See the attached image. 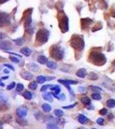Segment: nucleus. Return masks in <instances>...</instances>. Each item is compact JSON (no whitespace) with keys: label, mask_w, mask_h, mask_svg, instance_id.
Wrapping results in <instances>:
<instances>
[{"label":"nucleus","mask_w":115,"mask_h":129,"mask_svg":"<svg viewBox=\"0 0 115 129\" xmlns=\"http://www.w3.org/2000/svg\"><path fill=\"white\" fill-rule=\"evenodd\" d=\"M82 129H83V128H82Z\"/></svg>","instance_id":"nucleus-46"},{"label":"nucleus","mask_w":115,"mask_h":129,"mask_svg":"<svg viewBox=\"0 0 115 129\" xmlns=\"http://www.w3.org/2000/svg\"><path fill=\"white\" fill-rule=\"evenodd\" d=\"M89 79H92V80H96L98 78V76H97V74H95V73L91 72L89 74Z\"/></svg>","instance_id":"nucleus-24"},{"label":"nucleus","mask_w":115,"mask_h":129,"mask_svg":"<svg viewBox=\"0 0 115 129\" xmlns=\"http://www.w3.org/2000/svg\"><path fill=\"white\" fill-rule=\"evenodd\" d=\"M38 62L41 63V64H47L48 61H47V59L45 56H40L38 58Z\"/></svg>","instance_id":"nucleus-17"},{"label":"nucleus","mask_w":115,"mask_h":129,"mask_svg":"<svg viewBox=\"0 0 115 129\" xmlns=\"http://www.w3.org/2000/svg\"><path fill=\"white\" fill-rule=\"evenodd\" d=\"M107 106L108 108H114L115 107V100L113 99H109L107 102Z\"/></svg>","instance_id":"nucleus-15"},{"label":"nucleus","mask_w":115,"mask_h":129,"mask_svg":"<svg viewBox=\"0 0 115 129\" xmlns=\"http://www.w3.org/2000/svg\"><path fill=\"white\" fill-rule=\"evenodd\" d=\"M48 35H49V32L47 31V30H40L38 31L37 33V35H36V41H41V43L43 42H46L47 41V39H48Z\"/></svg>","instance_id":"nucleus-5"},{"label":"nucleus","mask_w":115,"mask_h":129,"mask_svg":"<svg viewBox=\"0 0 115 129\" xmlns=\"http://www.w3.org/2000/svg\"><path fill=\"white\" fill-rule=\"evenodd\" d=\"M93 129H96V128H93Z\"/></svg>","instance_id":"nucleus-45"},{"label":"nucleus","mask_w":115,"mask_h":129,"mask_svg":"<svg viewBox=\"0 0 115 129\" xmlns=\"http://www.w3.org/2000/svg\"><path fill=\"white\" fill-rule=\"evenodd\" d=\"M21 53L25 56H29L31 54V53H32V50L28 48V47H24V48H22L21 50Z\"/></svg>","instance_id":"nucleus-10"},{"label":"nucleus","mask_w":115,"mask_h":129,"mask_svg":"<svg viewBox=\"0 0 115 129\" xmlns=\"http://www.w3.org/2000/svg\"><path fill=\"white\" fill-rule=\"evenodd\" d=\"M101 115H106V114H107V109H106V108H102V109H100V112H99Z\"/></svg>","instance_id":"nucleus-32"},{"label":"nucleus","mask_w":115,"mask_h":129,"mask_svg":"<svg viewBox=\"0 0 115 129\" xmlns=\"http://www.w3.org/2000/svg\"><path fill=\"white\" fill-rule=\"evenodd\" d=\"M15 42L16 43V45L21 46L23 44V40L21 38H18V39H16V40H15Z\"/></svg>","instance_id":"nucleus-27"},{"label":"nucleus","mask_w":115,"mask_h":129,"mask_svg":"<svg viewBox=\"0 0 115 129\" xmlns=\"http://www.w3.org/2000/svg\"><path fill=\"white\" fill-rule=\"evenodd\" d=\"M10 23V17L5 13H0V26Z\"/></svg>","instance_id":"nucleus-6"},{"label":"nucleus","mask_w":115,"mask_h":129,"mask_svg":"<svg viewBox=\"0 0 115 129\" xmlns=\"http://www.w3.org/2000/svg\"><path fill=\"white\" fill-rule=\"evenodd\" d=\"M113 66H114V67H115V59H114V60H113Z\"/></svg>","instance_id":"nucleus-41"},{"label":"nucleus","mask_w":115,"mask_h":129,"mask_svg":"<svg viewBox=\"0 0 115 129\" xmlns=\"http://www.w3.org/2000/svg\"><path fill=\"white\" fill-rule=\"evenodd\" d=\"M47 129H58V127L56 126L55 124H48L47 125Z\"/></svg>","instance_id":"nucleus-28"},{"label":"nucleus","mask_w":115,"mask_h":129,"mask_svg":"<svg viewBox=\"0 0 115 129\" xmlns=\"http://www.w3.org/2000/svg\"><path fill=\"white\" fill-rule=\"evenodd\" d=\"M47 65L48 68L50 69H55L56 67H57V65H56V64L54 62H51V61H49V62L47 63Z\"/></svg>","instance_id":"nucleus-22"},{"label":"nucleus","mask_w":115,"mask_h":129,"mask_svg":"<svg viewBox=\"0 0 115 129\" xmlns=\"http://www.w3.org/2000/svg\"><path fill=\"white\" fill-rule=\"evenodd\" d=\"M42 109L44 110L45 112H47V113H48V112L51 111L52 108H51V106H50L49 104H47V103H45V104H43V105H42Z\"/></svg>","instance_id":"nucleus-19"},{"label":"nucleus","mask_w":115,"mask_h":129,"mask_svg":"<svg viewBox=\"0 0 115 129\" xmlns=\"http://www.w3.org/2000/svg\"><path fill=\"white\" fill-rule=\"evenodd\" d=\"M58 23H59V27L61 28L62 32L64 33L66 31H68V18L64 15V13H60L58 15Z\"/></svg>","instance_id":"nucleus-4"},{"label":"nucleus","mask_w":115,"mask_h":129,"mask_svg":"<svg viewBox=\"0 0 115 129\" xmlns=\"http://www.w3.org/2000/svg\"><path fill=\"white\" fill-rule=\"evenodd\" d=\"M86 74H87V71H86L85 69H80L78 71H77V76L79 77H81V78H83V77H86Z\"/></svg>","instance_id":"nucleus-9"},{"label":"nucleus","mask_w":115,"mask_h":129,"mask_svg":"<svg viewBox=\"0 0 115 129\" xmlns=\"http://www.w3.org/2000/svg\"><path fill=\"white\" fill-rule=\"evenodd\" d=\"M28 87H29L31 90H36L37 89V83H35V82H32V83H30L29 84Z\"/></svg>","instance_id":"nucleus-25"},{"label":"nucleus","mask_w":115,"mask_h":129,"mask_svg":"<svg viewBox=\"0 0 115 129\" xmlns=\"http://www.w3.org/2000/svg\"><path fill=\"white\" fill-rule=\"evenodd\" d=\"M49 87H50V85H44L42 88H41V91H45V90H47V89L49 88Z\"/></svg>","instance_id":"nucleus-37"},{"label":"nucleus","mask_w":115,"mask_h":129,"mask_svg":"<svg viewBox=\"0 0 115 129\" xmlns=\"http://www.w3.org/2000/svg\"><path fill=\"white\" fill-rule=\"evenodd\" d=\"M70 45L71 47H74L76 50H79V51H82L84 47V41H83V39L82 37L78 36V35H74V36L71 38V41H70Z\"/></svg>","instance_id":"nucleus-2"},{"label":"nucleus","mask_w":115,"mask_h":129,"mask_svg":"<svg viewBox=\"0 0 115 129\" xmlns=\"http://www.w3.org/2000/svg\"><path fill=\"white\" fill-rule=\"evenodd\" d=\"M7 0H0V3H4V2H6Z\"/></svg>","instance_id":"nucleus-40"},{"label":"nucleus","mask_w":115,"mask_h":129,"mask_svg":"<svg viewBox=\"0 0 115 129\" xmlns=\"http://www.w3.org/2000/svg\"><path fill=\"white\" fill-rule=\"evenodd\" d=\"M4 66L8 67V68H10V70H12V71H14V70H15V69H14V67H13L12 65H10V64H4Z\"/></svg>","instance_id":"nucleus-36"},{"label":"nucleus","mask_w":115,"mask_h":129,"mask_svg":"<svg viewBox=\"0 0 115 129\" xmlns=\"http://www.w3.org/2000/svg\"><path fill=\"white\" fill-rule=\"evenodd\" d=\"M15 86H16V84H15V83H11L10 84H9V85H8L7 89H8V90H12V89L14 88Z\"/></svg>","instance_id":"nucleus-33"},{"label":"nucleus","mask_w":115,"mask_h":129,"mask_svg":"<svg viewBox=\"0 0 115 129\" xmlns=\"http://www.w3.org/2000/svg\"><path fill=\"white\" fill-rule=\"evenodd\" d=\"M76 105H77V103H74V104H72V105L65 106V107H64V109H69V108H74Z\"/></svg>","instance_id":"nucleus-35"},{"label":"nucleus","mask_w":115,"mask_h":129,"mask_svg":"<svg viewBox=\"0 0 115 129\" xmlns=\"http://www.w3.org/2000/svg\"><path fill=\"white\" fill-rule=\"evenodd\" d=\"M79 91H80V92H84V91H85V90H84V88H83V87H81V88H79Z\"/></svg>","instance_id":"nucleus-38"},{"label":"nucleus","mask_w":115,"mask_h":129,"mask_svg":"<svg viewBox=\"0 0 115 129\" xmlns=\"http://www.w3.org/2000/svg\"><path fill=\"white\" fill-rule=\"evenodd\" d=\"M16 114L20 118H23L28 114V109L25 107H21L16 110Z\"/></svg>","instance_id":"nucleus-7"},{"label":"nucleus","mask_w":115,"mask_h":129,"mask_svg":"<svg viewBox=\"0 0 115 129\" xmlns=\"http://www.w3.org/2000/svg\"><path fill=\"white\" fill-rule=\"evenodd\" d=\"M90 89H92V90H94V91H101V89L97 87V86H90L89 87Z\"/></svg>","instance_id":"nucleus-31"},{"label":"nucleus","mask_w":115,"mask_h":129,"mask_svg":"<svg viewBox=\"0 0 115 129\" xmlns=\"http://www.w3.org/2000/svg\"><path fill=\"white\" fill-rule=\"evenodd\" d=\"M47 78L45 77H43V76H39L37 77V82L40 83V84H43V83H45Z\"/></svg>","instance_id":"nucleus-20"},{"label":"nucleus","mask_w":115,"mask_h":129,"mask_svg":"<svg viewBox=\"0 0 115 129\" xmlns=\"http://www.w3.org/2000/svg\"><path fill=\"white\" fill-rule=\"evenodd\" d=\"M0 86H3V87H4V84H3L2 81H1V80H0Z\"/></svg>","instance_id":"nucleus-39"},{"label":"nucleus","mask_w":115,"mask_h":129,"mask_svg":"<svg viewBox=\"0 0 115 129\" xmlns=\"http://www.w3.org/2000/svg\"><path fill=\"white\" fill-rule=\"evenodd\" d=\"M89 60L90 62L94 64L95 65H103L107 61V59L105 55L98 51H92L89 54Z\"/></svg>","instance_id":"nucleus-1"},{"label":"nucleus","mask_w":115,"mask_h":129,"mask_svg":"<svg viewBox=\"0 0 115 129\" xmlns=\"http://www.w3.org/2000/svg\"><path fill=\"white\" fill-rule=\"evenodd\" d=\"M91 97L94 100H100L101 99V97H100V95L99 93H93Z\"/></svg>","instance_id":"nucleus-23"},{"label":"nucleus","mask_w":115,"mask_h":129,"mask_svg":"<svg viewBox=\"0 0 115 129\" xmlns=\"http://www.w3.org/2000/svg\"><path fill=\"white\" fill-rule=\"evenodd\" d=\"M54 114H55L56 116H58V117H60V116H62L64 114V112L60 109H57L54 111Z\"/></svg>","instance_id":"nucleus-26"},{"label":"nucleus","mask_w":115,"mask_h":129,"mask_svg":"<svg viewBox=\"0 0 115 129\" xmlns=\"http://www.w3.org/2000/svg\"><path fill=\"white\" fill-rule=\"evenodd\" d=\"M21 77H22V78H24V79L29 80L32 78V74L29 72H23L21 74Z\"/></svg>","instance_id":"nucleus-16"},{"label":"nucleus","mask_w":115,"mask_h":129,"mask_svg":"<svg viewBox=\"0 0 115 129\" xmlns=\"http://www.w3.org/2000/svg\"><path fill=\"white\" fill-rule=\"evenodd\" d=\"M10 47V44L5 41H1L0 42V49H9Z\"/></svg>","instance_id":"nucleus-12"},{"label":"nucleus","mask_w":115,"mask_h":129,"mask_svg":"<svg viewBox=\"0 0 115 129\" xmlns=\"http://www.w3.org/2000/svg\"><path fill=\"white\" fill-rule=\"evenodd\" d=\"M50 54L51 56L53 59L57 60H60L63 59L64 57V51L61 47H59L58 46H53L52 47L51 50H50Z\"/></svg>","instance_id":"nucleus-3"},{"label":"nucleus","mask_w":115,"mask_h":129,"mask_svg":"<svg viewBox=\"0 0 115 129\" xmlns=\"http://www.w3.org/2000/svg\"><path fill=\"white\" fill-rule=\"evenodd\" d=\"M0 126H1V123H0Z\"/></svg>","instance_id":"nucleus-44"},{"label":"nucleus","mask_w":115,"mask_h":129,"mask_svg":"<svg viewBox=\"0 0 115 129\" xmlns=\"http://www.w3.org/2000/svg\"><path fill=\"white\" fill-rule=\"evenodd\" d=\"M58 83H61L62 84H77V81H74V80H63V79L58 80Z\"/></svg>","instance_id":"nucleus-11"},{"label":"nucleus","mask_w":115,"mask_h":129,"mask_svg":"<svg viewBox=\"0 0 115 129\" xmlns=\"http://www.w3.org/2000/svg\"><path fill=\"white\" fill-rule=\"evenodd\" d=\"M24 89V86L22 85V84H18L16 85V91H18V92H20V91H21V90Z\"/></svg>","instance_id":"nucleus-29"},{"label":"nucleus","mask_w":115,"mask_h":129,"mask_svg":"<svg viewBox=\"0 0 115 129\" xmlns=\"http://www.w3.org/2000/svg\"><path fill=\"white\" fill-rule=\"evenodd\" d=\"M4 72H5V73H8L9 71H8V70H4Z\"/></svg>","instance_id":"nucleus-43"},{"label":"nucleus","mask_w":115,"mask_h":129,"mask_svg":"<svg viewBox=\"0 0 115 129\" xmlns=\"http://www.w3.org/2000/svg\"><path fill=\"white\" fill-rule=\"evenodd\" d=\"M23 97H24V98H26V99H32V97H33V95L31 94V93L29 92V91H26V92H24L23 93Z\"/></svg>","instance_id":"nucleus-21"},{"label":"nucleus","mask_w":115,"mask_h":129,"mask_svg":"<svg viewBox=\"0 0 115 129\" xmlns=\"http://www.w3.org/2000/svg\"><path fill=\"white\" fill-rule=\"evenodd\" d=\"M81 102H82V103H83V104H84V105H89V104H90V99L89 98V97H82Z\"/></svg>","instance_id":"nucleus-14"},{"label":"nucleus","mask_w":115,"mask_h":129,"mask_svg":"<svg viewBox=\"0 0 115 129\" xmlns=\"http://www.w3.org/2000/svg\"><path fill=\"white\" fill-rule=\"evenodd\" d=\"M10 59L12 60L13 62H15V63H19V59L15 58V57H10Z\"/></svg>","instance_id":"nucleus-34"},{"label":"nucleus","mask_w":115,"mask_h":129,"mask_svg":"<svg viewBox=\"0 0 115 129\" xmlns=\"http://www.w3.org/2000/svg\"><path fill=\"white\" fill-rule=\"evenodd\" d=\"M43 98L47 100V101L49 102H52V94L51 93H46V94L43 95Z\"/></svg>","instance_id":"nucleus-18"},{"label":"nucleus","mask_w":115,"mask_h":129,"mask_svg":"<svg viewBox=\"0 0 115 129\" xmlns=\"http://www.w3.org/2000/svg\"><path fill=\"white\" fill-rule=\"evenodd\" d=\"M96 122H97L98 125H100V126H103V125H104V120H103L102 118H99V119H97Z\"/></svg>","instance_id":"nucleus-30"},{"label":"nucleus","mask_w":115,"mask_h":129,"mask_svg":"<svg viewBox=\"0 0 115 129\" xmlns=\"http://www.w3.org/2000/svg\"><path fill=\"white\" fill-rule=\"evenodd\" d=\"M0 34H1V33H0ZM4 35H0V38H1V39L4 38Z\"/></svg>","instance_id":"nucleus-42"},{"label":"nucleus","mask_w":115,"mask_h":129,"mask_svg":"<svg viewBox=\"0 0 115 129\" xmlns=\"http://www.w3.org/2000/svg\"><path fill=\"white\" fill-rule=\"evenodd\" d=\"M77 120H78V121L81 123V124H84V123L88 121L87 117H86V116H84L83 114H80V115H78V118H77Z\"/></svg>","instance_id":"nucleus-13"},{"label":"nucleus","mask_w":115,"mask_h":129,"mask_svg":"<svg viewBox=\"0 0 115 129\" xmlns=\"http://www.w3.org/2000/svg\"><path fill=\"white\" fill-rule=\"evenodd\" d=\"M51 90H52V96H57V95L60 92L61 89H60L59 86L52 85V86H51Z\"/></svg>","instance_id":"nucleus-8"}]
</instances>
